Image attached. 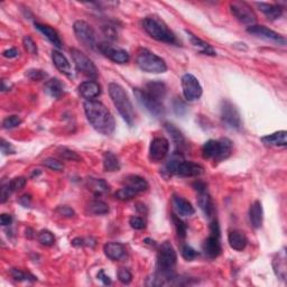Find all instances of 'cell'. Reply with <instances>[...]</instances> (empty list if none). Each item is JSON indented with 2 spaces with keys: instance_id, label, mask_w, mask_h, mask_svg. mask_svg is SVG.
I'll use <instances>...</instances> for the list:
<instances>
[{
  "instance_id": "43",
  "label": "cell",
  "mask_w": 287,
  "mask_h": 287,
  "mask_svg": "<svg viewBox=\"0 0 287 287\" xmlns=\"http://www.w3.org/2000/svg\"><path fill=\"white\" fill-rule=\"evenodd\" d=\"M182 256H183L185 260L192 261L193 259H195V258L199 256V253H197L195 249H193L191 246L184 245L183 247H182Z\"/></svg>"
},
{
  "instance_id": "47",
  "label": "cell",
  "mask_w": 287,
  "mask_h": 287,
  "mask_svg": "<svg viewBox=\"0 0 287 287\" xmlns=\"http://www.w3.org/2000/svg\"><path fill=\"white\" fill-rule=\"evenodd\" d=\"M129 224L135 230H143L146 228V221L140 217H131L130 220H129Z\"/></svg>"
},
{
  "instance_id": "16",
  "label": "cell",
  "mask_w": 287,
  "mask_h": 287,
  "mask_svg": "<svg viewBox=\"0 0 287 287\" xmlns=\"http://www.w3.org/2000/svg\"><path fill=\"white\" fill-rule=\"evenodd\" d=\"M247 32L249 34L258 36V37L266 39V40H269V42L281 44V45H285L286 44V39H285L284 36H282L281 34H278V33H276V32L269 30V28L265 27V26H260V25L249 26L247 28Z\"/></svg>"
},
{
  "instance_id": "42",
  "label": "cell",
  "mask_w": 287,
  "mask_h": 287,
  "mask_svg": "<svg viewBox=\"0 0 287 287\" xmlns=\"http://www.w3.org/2000/svg\"><path fill=\"white\" fill-rule=\"evenodd\" d=\"M26 76L32 81H42L47 78V73L38 68H31L26 72Z\"/></svg>"
},
{
  "instance_id": "37",
  "label": "cell",
  "mask_w": 287,
  "mask_h": 287,
  "mask_svg": "<svg viewBox=\"0 0 287 287\" xmlns=\"http://www.w3.org/2000/svg\"><path fill=\"white\" fill-rule=\"evenodd\" d=\"M38 241L42 244L43 246H46V247H50V246H53L54 242H55V237L54 234L52 233L51 231H48V230H42L38 233Z\"/></svg>"
},
{
  "instance_id": "6",
  "label": "cell",
  "mask_w": 287,
  "mask_h": 287,
  "mask_svg": "<svg viewBox=\"0 0 287 287\" xmlns=\"http://www.w3.org/2000/svg\"><path fill=\"white\" fill-rule=\"evenodd\" d=\"M166 171L171 175H179L182 177H197L204 173V168L199 164L180 159L179 157L174 156L166 165Z\"/></svg>"
},
{
  "instance_id": "17",
  "label": "cell",
  "mask_w": 287,
  "mask_h": 287,
  "mask_svg": "<svg viewBox=\"0 0 287 287\" xmlns=\"http://www.w3.org/2000/svg\"><path fill=\"white\" fill-rule=\"evenodd\" d=\"M52 60H53L55 67L58 68L61 73L68 76V78L73 76V72H72L70 62H68L67 59L62 53H61V52L54 51V50L52 51Z\"/></svg>"
},
{
  "instance_id": "8",
  "label": "cell",
  "mask_w": 287,
  "mask_h": 287,
  "mask_svg": "<svg viewBox=\"0 0 287 287\" xmlns=\"http://www.w3.org/2000/svg\"><path fill=\"white\" fill-rule=\"evenodd\" d=\"M134 95L138 102L143 106L149 114L156 118L161 117L165 112L163 100H159L155 96L149 95L144 89H134Z\"/></svg>"
},
{
  "instance_id": "28",
  "label": "cell",
  "mask_w": 287,
  "mask_h": 287,
  "mask_svg": "<svg viewBox=\"0 0 287 287\" xmlns=\"http://www.w3.org/2000/svg\"><path fill=\"white\" fill-rule=\"evenodd\" d=\"M44 90H45L48 96H53L55 99H59L60 96H62L64 94V84L61 82V80L59 79L56 78L51 79L45 83Z\"/></svg>"
},
{
  "instance_id": "41",
  "label": "cell",
  "mask_w": 287,
  "mask_h": 287,
  "mask_svg": "<svg viewBox=\"0 0 287 287\" xmlns=\"http://www.w3.org/2000/svg\"><path fill=\"white\" fill-rule=\"evenodd\" d=\"M43 165H44V166H46L47 168L52 169V171H56V172L63 171V168H64V165L61 163L60 160L55 159H52V157H48V159H44L43 160Z\"/></svg>"
},
{
  "instance_id": "23",
  "label": "cell",
  "mask_w": 287,
  "mask_h": 287,
  "mask_svg": "<svg viewBox=\"0 0 287 287\" xmlns=\"http://www.w3.org/2000/svg\"><path fill=\"white\" fill-rule=\"evenodd\" d=\"M262 219H264V211L259 201H255L249 208V220L255 229L261 227Z\"/></svg>"
},
{
  "instance_id": "3",
  "label": "cell",
  "mask_w": 287,
  "mask_h": 287,
  "mask_svg": "<svg viewBox=\"0 0 287 287\" xmlns=\"http://www.w3.org/2000/svg\"><path fill=\"white\" fill-rule=\"evenodd\" d=\"M143 27L146 33L159 42L167 44H176V36L166 26V24L161 22L157 17H146L143 20Z\"/></svg>"
},
{
  "instance_id": "4",
  "label": "cell",
  "mask_w": 287,
  "mask_h": 287,
  "mask_svg": "<svg viewBox=\"0 0 287 287\" xmlns=\"http://www.w3.org/2000/svg\"><path fill=\"white\" fill-rule=\"evenodd\" d=\"M232 141L228 138H221L219 140H208L202 146V156L205 159H213L217 161L223 160L231 155Z\"/></svg>"
},
{
  "instance_id": "26",
  "label": "cell",
  "mask_w": 287,
  "mask_h": 287,
  "mask_svg": "<svg viewBox=\"0 0 287 287\" xmlns=\"http://www.w3.org/2000/svg\"><path fill=\"white\" fill-rule=\"evenodd\" d=\"M261 141L267 146L285 147L287 145V132L285 130L276 131L274 134L261 137Z\"/></svg>"
},
{
  "instance_id": "5",
  "label": "cell",
  "mask_w": 287,
  "mask_h": 287,
  "mask_svg": "<svg viewBox=\"0 0 287 287\" xmlns=\"http://www.w3.org/2000/svg\"><path fill=\"white\" fill-rule=\"evenodd\" d=\"M136 63L141 71L147 73H165L167 71L166 62L160 56L154 54L153 52L141 48L136 58Z\"/></svg>"
},
{
  "instance_id": "20",
  "label": "cell",
  "mask_w": 287,
  "mask_h": 287,
  "mask_svg": "<svg viewBox=\"0 0 287 287\" xmlns=\"http://www.w3.org/2000/svg\"><path fill=\"white\" fill-rule=\"evenodd\" d=\"M228 241L230 247L237 250V252H242V250L247 247L248 244V239L247 237H246V234L242 231H239V230L230 231L228 236Z\"/></svg>"
},
{
  "instance_id": "52",
  "label": "cell",
  "mask_w": 287,
  "mask_h": 287,
  "mask_svg": "<svg viewBox=\"0 0 287 287\" xmlns=\"http://www.w3.org/2000/svg\"><path fill=\"white\" fill-rule=\"evenodd\" d=\"M18 55H19V52L17 48H15V47H11L9 48V50H6L2 52V56L7 59H15V58H17Z\"/></svg>"
},
{
  "instance_id": "14",
  "label": "cell",
  "mask_w": 287,
  "mask_h": 287,
  "mask_svg": "<svg viewBox=\"0 0 287 287\" xmlns=\"http://www.w3.org/2000/svg\"><path fill=\"white\" fill-rule=\"evenodd\" d=\"M98 50L101 54H103L106 58L115 63L126 64L130 61V55L127 51L123 50V48L114 47L108 43L98 44Z\"/></svg>"
},
{
  "instance_id": "58",
  "label": "cell",
  "mask_w": 287,
  "mask_h": 287,
  "mask_svg": "<svg viewBox=\"0 0 287 287\" xmlns=\"http://www.w3.org/2000/svg\"><path fill=\"white\" fill-rule=\"evenodd\" d=\"M26 236H27L28 238H33V237H34L33 230H32V229H27V230H26Z\"/></svg>"
},
{
  "instance_id": "1",
  "label": "cell",
  "mask_w": 287,
  "mask_h": 287,
  "mask_svg": "<svg viewBox=\"0 0 287 287\" xmlns=\"http://www.w3.org/2000/svg\"><path fill=\"white\" fill-rule=\"evenodd\" d=\"M84 112L91 126L100 134L110 136L115 131L116 121L114 116L100 101L87 100L84 102Z\"/></svg>"
},
{
  "instance_id": "22",
  "label": "cell",
  "mask_w": 287,
  "mask_h": 287,
  "mask_svg": "<svg viewBox=\"0 0 287 287\" xmlns=\"http://www.w3.org/2000/svg\"><path fill=\"white\" fill-rule=\"evenodd\" d=\"M35 27L42 33L45 37L50 40V42L53 44L54 46L58 48L62 47V40H61V37L58 32H56L53 27L45 25V24H39V23H35Z\"/></svg>"
},
{
  "instance_id": "13",
  "label": "cell",
  "mask_w": 287,
  "mask_h": 287,
  "mask_svg": "<svg viewBox=\"0 0 287 287\" xmlns=\"http://www.w3.org/2000/svg\"><path fill=\"white\" fill-rule=\"evenodd\" d=\"M230 11L240 23L245 24V25L253 26L256 23V15H255L254 10L248 6L246 2L234 1L230 3Z\"/></svg>"
},
{
  "instance_id": "33",
  "label": "cell",
  "mask_w": 287,
  "mask_h": 287,
  "mask_svg": "<svg viewBox=\"0 0 287 287\" xmlns=\"http://www.w3.org/2000/svg\"><path fill=\"white\" fill-rule=\"evenodd\" d=\"M103 168L106 172H118L120 169V161L115 154L106 152L103 154Z\"/></svg>"
},
{
  "instance_id": "56",
  "label": "cell",
  "mask_w": 287,
  "mask_h": 287,
  "mask_svg": "<svg viewBox=\"0 0 287 287\" xmlns=\"http://www.w3.org/2000/svg\"><path fill=\"white\" fill-rule=\"evenodd\" d=\"M31 202H32V197L30 194H25V195H23L22 197L19 199V203L23 205V207L28 208L31 205Z\"/></svg>"
},
{
  "instance_id": "45",
  "label": "cell",
  "mask_w": 287,
  "mask_h": 287,
  "mask_svg": "<svg viewBox=\"0 0 287 287\" xmlns=\"http://www.w3.org/2000/svg\"><path fill=\"white\" fill-rule=\"evenodd\" d=\"M22 124V119L18 116H9L2 121V127L5 129H13Z\"/></svg>"
},
{
  "instance_id": "49",
  "label": "cell",
  "mask_w": 287,
  "mask_h": 287,
  "mask_svg": "<svg viewBox=\"0 0 287 287\" xmlns=\"http://www.w3.org/2000/svg\"><path fill=\"white\" fill-rule=\"evenodd\" d=\"M118 280L125 285L130 284L132 281V275L127 268H120L118 272Z\"/></svg>"
},
{
  "instance_id": "53",
  "label": "cell",
  "mask_w": 287,
  "mask_h": 287,
  "mask_svg": "<svg viewBox=\"0 0 287 287\" xmlns=\"http://www.w3.org/2000/svg\"><path fill=\"white\" fill-rule=\"evenodd\" d=\"M1 152L3 154H15V149L10 143H7L5 139L1 140Z\"/></svg>"
},
{
  "instance_id": "35",
  "label": "cell",
  "mask_w": 287,
  "mask_h": 287,
  "mask_svg": "<svg viewBox=\"0 0 287 287\" xmlns=\"http://www.w3.org/2000/svg\"><path fill=\"white\" fill-rule=\"evenodd\" d=\"M88 188L95 194H102L109 191V185L106 181L101 179H94V177H90L88 180Z\"/></svg>"
},
{
  "instance_id": "39",
  "label": "cell",
  "mask_w": 287,
  "mask_h": 287,
  "mask_svg": "<svg viewBox=\"0 0 287 287\" xmlns=\"http://www.w3.org/2000/svg\"><path fill=\"white\" fill-rule=\"evenodd\" d=\"M172 220H173V223L175 225V229H176V232H177V236L180 238H185L187 237V224L184 223L183 221H182L179 217L176 216V214H172Z\"/></svg>"
},
{
  "instance_id": "9",
  "label": "cell",
  "mask_w": 287,
  "mask_h": 287,
  "mask_svg": "<svg viewBox=\"0 0 287 287\" xmlns=\"http://www.w3.org/2000/svg\"><path fill=\"white\" fill-rule=\"evenodd\" d=\"M71 55L72 60H73V62L75 64L76 70L90 79L98 78L99 75L98 68H96L95 63L92 62L86 54L82 53V52L79 50H76V48H72Z\"/></svg>"
},
{
  "instance_id": "10",
  "label": "cell",
  "mask_w": 287,
  "mask_h": 287,
  "mask_svg": "<svg viewBox=\"0 0 287 287\" xmlns=\"http://www.w3.org/2000/svg\"><path fill=\"white\" fill-rule=\"evenodd\" d=\"M221 120L228 128L234 130H239L242 126L239 111L229 100H223L221 103Z\"/></svg>"
},
{
  "instance_id": "12",
  "label": "cell",
  "mask_w": 287,
  "mask_h": 287,
  "mask_svg": "<svg viewBox=\"0 0 287 287\" xmlns=\"http://www.w3.org/2000/svg\"><path fill=\"white\" fill-rule=\"evenodd\" d=\"M182 90H183L184 98L188 101L199 100L203 92L199 80L190 73L182 76Z\"/></svg>"
},
{
  "instance_id": "27",
  "label": "cell",
  "mask_w": 287,
  "mask_h": 287,
  "mask_svg": "<svg viewBox=\"0 0 287 287\" xmlns=\"http://www.w3.org/2000/svg\"><path fill=\"white\" fill-rule=\"evenodd\" d=\"M256 5L260 11L266 15V17L270 20L278 19L283 15V8L278 5H273V3L267 2H257Z\"/></svg>"
},
{
  "instance_id": "34",
  "label": "cell",
  "mask_w": 287,
  "mask_h": 287,
  "mask_svg": "<svg viewBox=\"0 0 287 287\" xmlns=\"http://www.w3.org/2000/svg\"><path fill=\"white\" fill-rule=\"evenodd\" d=\"M87 210L92 216H104L109 212V205L103 201L95 200L88 204Z\"/></svg>"
},
{
  "instance_id": "19",
  "label": "cell",
  "mask_w": 287,
  "mask_h": 287,
  "mask_svg": "<svg viewBox=\"0 0 287 287\" xmlns=\"http://www.w3.org/2000/svg\"><path fill=\"white\" fill-rule=\"evenodd\" d=\"M103 252L109 259L114 261L123 259L126 256V248H125L124 245L118 244V242H109V244H106L103 247Z\"/></svg>"
},
{
  "instance_id": "30",
  "label": "cell",
  "mask_w": 287,
  "mask_h": 287,
  "mask_svg": "<svg viewBox=\"0 0 287 287\" xmlns=\"http://www.w3.org/2000/svg\"><path fill=\"white\" fill-rule=\"evenodd\" d=\"M187 32V34L189 35V38H190V42L192 43V45L194 47H196V48H199L200 52L202 54H205V55H211V56H214L216 55V51L213 50V48L211 47V45L210 44H208L207 42H204V40H202L200 39L197 36H195L194 34H192L191 32H189V31H185Z\"/></svg>"
},
{
  "instance_id": "48",
  "label": "cell",
  "mask_w": 287,
  "mask_h": 287,
  "mask_svg": "<svg viewBox=\"0 0 287 287\" xmlns=\"http://www.w3.org/2000/svg\"><path fill=\"white\" fill-rule=\"evenodd\" d=\"M173 109L177 116H183L187 112V106L180 98H175L173 101Z\"/></svg>"
},
{
  "instance_id": "18",
  "label": "cell",
  "mask_w": 287,
  "mask_h": 287,
  "mask_svg": "<svg viewBox=\"0 0 287 287\" xmlns=\"http://www.w3.org/2000/svg\"><path fill=\"white\" fill-rule=\"evenodd\" d=\"M79 94L87 100H94L101 94V88L96 81H86L79 87Z\"/></svg>"
},
{
  "instance_id": "24",
  "label": "cell",
  "mask_w": 287,
  "mask_h": 287,
  "mask_svg": "<svg viewBox=\"0 0 287 287\" xmlns=\"http://www.w3.org/2000/svg\"><path fill=\"white\" fill-rule=\"evenodd\" d=\"M164 126H165V129H166V131L168 132L169 135H171L173 143L175 144L176 148L179 149L180 152L183 151L184 148H187V146H188L187 139H185L184 135L182 134V131L180 130L179 128H176L173 124H168V123L165 124Z\"/></svg>"
},
{
  "instance_id": "25",
  "label": "cell",
  "mask_w": 287,
  "mask_h": 287,
  "mask_svg": "<svg viewBox=\"0 0 287 287\" xmlns=\"http://www.w3.org/2000/svg\"><path fill=\"white\" fill-rule=\"evenodd\" d=\"M173 203L174 207H175L176 212L182 217H191L195 213V210H194V207L191 204V202L185 200L184 197L174 195Z\"/></svg>"
},
{
  "instance_id": "50",
  "label": "cell",
  "mask_w": 287,
  "mask_h": 287,
  "mask_svg": "<svg viewBox=\"0 0 287 287\" xmlns=\"http://www.w3.org/2000/svg\"><path fill=\"white\" fill-rule=\"evenodd\" d=\"M13 193L9 188V184H5L1 187V190H0V202L1 203H5V202L9 199V195Z\"/></svg>"
},
{
  "instance_id": "51",
  "label": "cell",
  "mask_w": 287,
  "mask_h": 287,
  "mask_svg": "<svg viewBox=\"0 0 287 287\" xmlns=\"http://www.w3.org/2000/svg\"><path fill=\"white\" fill-rule=\"evenodd\" d=\"M56 212H58L60 216L65 217V218H72L74 216V211L70 207H59L56 209Z\"/></svg>"
},
{
  "instance_id": "38",
  "label": "cell",
  "mask_w": 287,
  "mask_h": 287,
  "mask_svg": "<svg viewBox=\"0 0 287 287\" xmlns=\"http://www.w3.org/2000/svg\"><path fill=\"white\" fill-rule=\"evenodd\" d=\"M136 195H137V193L135 191H132L131 189L125 187V185H124V188H121L119 191L116 192V197L120 201L132 200Z\"/></svg>"
},
{
  "instance_id": "36",
  "label": "cell",
  "mask_w": 287,
  "mask_h": 287,
  "mask_svg": "<svg viewBox=\"0 0 287 287\" xmlns=\"http://www.w3.org/2000/svg\"><path fill=\"white\" fill-rule=\"evenodd\" d=\"M10 275L15 281H18V282H23V281L35 282L36 281V277L33 276V275L30 274V273L23 272V270H20L18 268L10 269Z\"/></svg>"
},
{
  "instance_id": "2",
  "label": "cell",
  "mask_w": 287,
  "mask_h": 287,
  "mask_svg": "<svg viewBox=\"0 0 287 287\" xmlns=\"http://www.w3.org/2000/svg\"><path fill=\"white\" fill-rule=\"evenodd\" d=\"M109 95H110V98L117 110H118L119 115L123 117V119L129 126H132L135 121V110L124 88L119 84L112 82L109 84Z\"/></svg>"
},
{
  "instance_id": "31",
  "label": "cell",
  "mask_w": 287,
  "mask_h": 287,
  "mask_svg": "<svg viewBox=\"0 0 287 287\" xmlns=\"http://www.w3.org/2000/svg\"><path fill=\"white\" fill-rule=\"evenodd\" d=\"M144 90L159 100H163L166 95V86L160 81H151L145 86Z\"/></svg>"
},
{
  "instance_id": "55",
  "label": "cell",
  "mask_w": 287,
  "mask_h": 287,
  "mask_svg": "<svg viewBox=\"0 0 287 287\" xmlns=\"http://www.w3.org/2000/svg\"><path fill=\"white\" fill-rule=\"evenodd\" d=\"M98 278L99 280L103 283L104 285H110L111 284V280H110V277L107 276L106 274H104V272L102 269L100 270V272L98 273Z\"/></svg>"
},
{
  "instance_id": "44",
  "label": "cell",
  "mask_w": 287,
  "mask_h": 287,
  "mask_svg": "<svg viewBox=\"0 0 287 287\" xmlns=\"http://www.w3.org/2000/svg\"><path fill=\"white\" fill-rule=\"evenodd\" d=\"M60 156L62 157L63 159H66V160H72V161H81V160H82V159H81V156H79L75 152L71 151V149H67V148L61 149Z\"/></svg>"
},
{
  "instance_id": "57",
  "label": "cell",
  "mask_w": 287,
  "mask_h": 287,
  "mask_svg": "<svg viewBox=\"0 0 287 287\" xmlns=\"http://www.w3.org/2000/svg\"><path fill=\"white\" fill-rule=\"evenodd\" d=\"M193 188L195 189L199 193H203V192H205V190H207V185H205V183H203V182L197 181L193 184Z\"/></svg>"
},
{
  "instance_id": "40",
  "label": "cell",
  "mask_w": 287,
  "mask_h": 287,
  "mask_svg": "<svg viewBox=\"0 0 287 287\" xmlns=\"http://www.w3.org/2000/svg\"><path fill=\"white\" fill-rule=\"evenodd\" d=\"M26 183H27V180L25 179V177L19 176V177H15V179L11 180L8 184H9L11 192H17L25 188Z\"/></svg>"
},
{
  "instance_id": "15",
  "label": "cell",
  "mask_w": 287,
  "mask_h": 287,
  "mask_svg": "<svg viewBox=\"0 0 287 287\" xmlns=\"http://www.w3.org/2000/svg\"><path fill=\"white\" fill-rule=\"evenodd\" d=\"M169 151V141L164 137L154 138L149 146V159L155 163L163 160Z\"/></svg>"
},
{
  "instance_id": "46",
  "label": "cell",
  "mask_w": 287,
  "mask_h": 287,
  "mask_svg": "<svg viewBox=\"0 0 287 287\" xmlns=\"http://www.w3.org/2000/svg\"><path fill=\"white\" fill-rule=\"evenodd\" d=\"M23 45L30 54H33V55L37 54V46H36L35 42L31 36H25V37L23 38Z\"/></svg>"
},
{
  "instance_id": "21",
  "label": "cell",
  "mask_w": 287,
  "mask_h": 287,
  "mask_svg": "<svg viewBox=\"0 0 287 287\" xmlns=\"http://www.w3.org/2000/svg\"><path fill=\"white\" fill-rule=\"evenodd\" d=\"M125 187H127L129 189H131L132 191H135L137 194L147 191L149 185L148 182L144 179V177H140L138 175H129L124 181Z\"/></svg>"
},
{
  "instance_id": "29",
  "label": "cell",
  "mask_w": 287,
  "mask_h": 287,
  "mask_svg": "<svg viewBox=\"0 0 287 287\" xmlns=\"http://www.w3.org/2000/svg\"><path fill=\"white\" fill-rule=\"evenodd\" d=\"M197 204H199L202 212L205 214V217H208V218L213 217L214 204H213L211 196H210L207 192L200 193L199 197H197Z\"/></svg>"
},
{
  "instance_id": "32",
  "label": "cell",
  "mask_w": 287,
  "mask_h": 287,
  "mask_svg": "<svg viewBox=\"0 0 287 287\" xmlns=\"http://www.w3.org/2000/svg\"><path fill=\"white\" fill-rule=\"evenodd\" d=\"M273 267L277 277L285 280L286 277V255L285 250L283 249L281 253L276 255V257L273 260Z\"/></svg>"
},
{
  "instance_id": "54",
  "label": "cell",
  "mask_w": 287,
  "mask_h": 287,
  "mask_svg": "<svg viewBox=\"0 0 287 287\" xmlns=\"http://www.w3.org/2000/svg\"><path fill=\"white\" fill-rule=\"evenodd\" d=\"M11 222H13V217L10 214L3 213L0 216V223H1L2 227H7V225H10Z\"/></svg>"
},
{
  "instance_id": "7",
  "label": "cell",
  "mask_w": 287,
  "mask_h": 287,
  "mask_svg": "<svg viewBox=\"0 0 287 287\" xmlns=\"http://www.w3.org/2000/svg\"><path fill=\"white\" fill-rule=\"evenodd\" d=\"M202 250L210 259L219 257L222 252L220 240V227L217 220H213L210 224V234L202 245Z\"/></svg>"
},
{
  "instance_id": "11",
  "label": "cell",
  "mask_w": 287,
  "mask_h": 287,
  "mask_svg": "<svg viewBox=\"0 0 287 287\" xmlns=\"http://www.w3.org/2000/svg\"><path fill=\"white\" fill-rule=\"evenodd\" d=\"M73 30L76 38H78V40L82 45L88 48H91V50H94L96 46H98L96 45V33L94 28L89 25L87 22H84V20H76L73 25Z\"/></svg>"
}]
</instances>
